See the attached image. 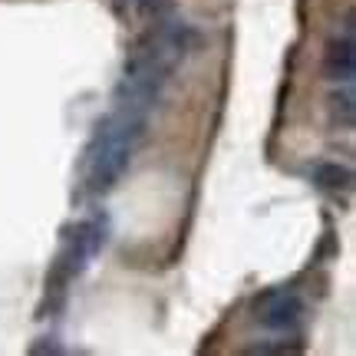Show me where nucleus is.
<instances>
[{
  "mask_svg": "<svg viewBox=\"0 0 356 356\" xmlns=\"http://www.w3.org/2000/svg\"><path fill=\"white\" fill-rule=\"evenodd\" d=\"M145 129H149V119L142 113H119L115 109V115L102 119L92 142L86 145V159H83L89 195H106L119 185L139 142L145 139Z\"/></svg>",
  "mask_w": 356,
  "mask_h": 356,
  "instance_id": "1",
  "label": "nucleus"
},
{
  "mask_svg": "<svg viewBox=\"0 0 356 356\" xmlns=\"http://www.w3.org/2000/svg\"><path fill=\"white\" fill-rule=\"evenodd\" d=\"M307 314V304L300 293L293 291H264L261 297L254 300V320L264 327V330H274V333H287L293 330Z\"/></svg>",
  "mask_w": 356,
  "mask_h": 356,
  "instance_id": "2",
  "label": "nucleus"
},
{
  "mask_svg": "<svg viewBox=\"0 0 356 356\" xmlns=\"http://www.w3.org/2000/svg\"><path fill=\"white\" fill-rule=\"evenodd\" d=\"M323 70L333 83H353L356 73V53H353V24H346L343 33L327 40L323 50Z\"/></svg>",
  "mask_w": 356,
  "mask_h": 356,
  "instance_id": "3",
  "label": "nucleus"
},
{
  "mask_svg": "<svg viewBox=\"0 0 356 356\" xmlns=\"http://www.w3.org/2000/svg\"><path fill=\"white\" fill-rule=\"evenodd\" d=\"M327 115H330V126L333 129H353L356 122V102H353V89L350 83L337 86L327 99Z\"/></svg>",
  "mask_w": 356,
  "mask_h": 356,
  "instance_id": "4",
  "label": "nucleus"
},
{
  "mask_svg": "<svg viewBox=\"0 0 356 356\" xmlns=\"http://www.w3.org/2000/svg\"><path fill=\"white\" fill-rule=\"evenodd\" d=\"M310 178H314V185L323 191H346L353 188V172L340 162H317V165L310 168Z\"/></svg>",
  "mask_w": 356,
  "mask_h": 356,
  "instance_id": "5",
  "label": "nucleus"
},
{
  "mask_svg": "<svg viewBox=\"0 0 356 356\" xmlns=\"http://www.w3.org/2000/svg\"><path fill=\"white\" fill-rule=\"evenodd\" d=\"M244 353L251 356H287V353H304V343L300 340H264V343H251Z\"/></svg>",
  "mask_w": 356,
  "mask_h": 356,
  "instance_id": "6",
  "label": "nucleus"
},
{
  "mask_svg": "<svg viewBox=\"0 0 356 356\" xmlns=\"http://www.w3.org/2000/svg\"><path fill=\"white\" fill-rule=\"evenodd\" d=\"M172 7H175V0H139V10L145 13V17H155V20L168 17Z\"/></svg>",
  "mask_w": 356,
  "mask_h": 356,
  "instance_id": "7",
  "label": "nucleus"
},
{
  "mask_svg": "<svg viewBox=\"0 0 356 356\" xmlns=\"http://www.w3.org/2000/svg\"><path fill=\"white\" fill-rule=\"evenodd\" d=\"M43 343H30V353L33 356H40V353H63V346L56 343L53 337H40Z\"/></svg>",
  "mask_w": 356,
  "mask_h": 356,
  "instance_id": "8",
  "label": "nucleus"
}]
</instances>
